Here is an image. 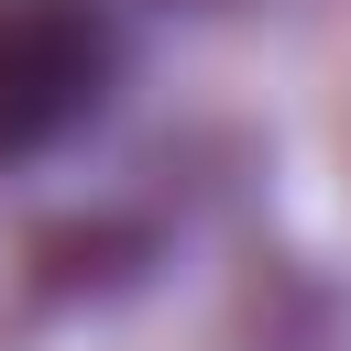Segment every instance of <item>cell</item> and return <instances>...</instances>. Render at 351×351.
I'll return each mask as SVG.
<instances>
[{
  "mask_svg": "<svg viewBox=\"0 0 351 351\" xmlns=\"http://www.w3.org/2000/svg\"><path fill=\"white\" fill-rule=\"evenodd\" d=\"M132 33L110 0H0V165L66 154L121 99Z\"/></svg>",
  "mask_w": 351,
  "mask_h": 351,
  "instance_id": "1",
  "label": "cell"
}]
</instances>
